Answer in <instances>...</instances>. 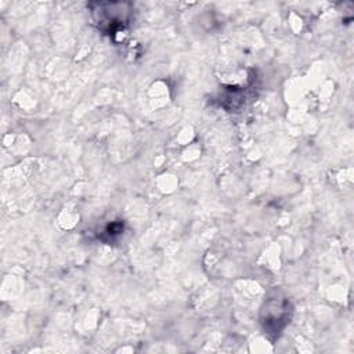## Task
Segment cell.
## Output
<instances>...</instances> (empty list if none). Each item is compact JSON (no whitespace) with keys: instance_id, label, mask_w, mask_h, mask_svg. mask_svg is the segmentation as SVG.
Masks as SVG:
<instances>
[{"instance_id":"obj_1","label":"cell","mask_w":354,"mask_h":354,"mask_svg":"<svg viewBox=\"0 0 354 354\" xmlns=\"http://www.w3.org/2000/svg\"><path fill=\"white\" fill-rule=\"evenodd\" d=\"M90 11L93 12L95 24L104 30L116 32L122 29L131 17L133 6L130 3H109V1H97L88 4Z\"/></svg>"}]
</instances>
